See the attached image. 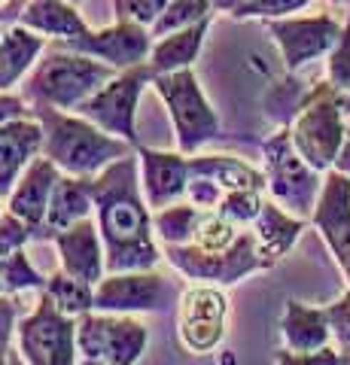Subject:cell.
I'll use <instances>...</instances> for the list:
<instances>
[{"mask_svg": "<svg viewBox=\"0 0 350 365\" xmlns=\"http://www.w3.org/2000/svg\"><path fill=\"white\" fill-rule=\"evenodd\" d=\"M88 216H95V201H92V192H88V186H86V177L61 174V180L55 182L40 241H52L58 232L88 220Z\"/></svg>", "mask_w": 350, "mask_h": 365, "instance_id": "cb8c5ba5", "label": "cell"}, {"mask_svg": "<svg viewBox=\"0 0 350 365\" xmlns=\"http://www.w3.org/2000/svg\"><path fill=\"white\" fill-rule=\"evenodd\" d=\"M6 365H25V359L19 356V350L13 347V353H9V359H6Z\"/></svg>", "mask_w": 350, "mask_h": 365, "instance_id": "f6af8a7d", "label": "cell"}, {"mask_svg": "<svg viewBox=\"0 0 350 365\" xmlns=\"http://www.w3.org/2000/svg\"><path fill=\"white\" fill-rule=\"evenodd\" d=\"M332 168L350 177V128H347V137H344L341 150H338V158H335V165H332Z\"/></svg>", "mask_w": 350, "mask_h": 365, "instance_id": "7bdbcfd3", "label": "cell"}, {"mask_svg": "<svg viewBox=\"0 0 350 365\" xmlns=\"http://www.w3.org/2000/svg\"><path fill=\"white\" fill-rule=\"evenodd\" d=\"M189 170L201 177H210L213 182H220L225 192L235 189H265V170L253 168L250 162H244L238 155L229 153H195L189 155Z\"/></svg>", "mask_w": 350, "mask_h": 365, "instance_id": "484cf974", "label": "cell"}, {"mask_svg": "<svg viewBox=\"0 0 350 365\" xmlns=\"http://www.w3.org/2000/svg\"><path fill=\"white\" fill-rule=\"evenodd\" d=\"M76 365H138L150 347V326L140 317L88 311L76 317Z\"/></svg>", "mask_w": 350, "mask_h": 365, "instance_id": "ba28073f", "label": "cell"}, {"mask_svg": "<svg viewBox=\"0 0 350 365\" xmlns=\"http://www.w3.org/2000/svg\"><path fill=\"white\" fill-rule=\"evenodd\" d=\"M350 128V95L338 91L329 79L311 83V91L304 98L299 116L292 119V143L304 155V162L317 170H332L338 150Z\"/></svg>", "mask_w": 350, "mask_h": 365, "instance_id": "277c9868", "label": "cell"}, {"mask_svg": "<svg viewBox=\"0 0 350 365\" xmlns=\"http://www.w3.org/2000/svg\"><path fill=\"white\" fill-rule=\"evenodd\" d=\"M268 37L274 40L280 61L287 73H299L311 61L326 58L335 43L341 40L344 21H338L329 13L317 16H287V19H271L265 21Z\"/></svg>", "mask_w": 350, "mask_h": 365, "instance_id": "4fadbf2b", "label": "cell"}, {"mask_svg": "<svg viewBox=\"0 0 350 365\" xmlns=\"http://www.w3.org/2000/svg\"><path fill=\"white\" fill-rule=\"evenodd\" d=\"M241 232L244 228L238 222H232L229 216H222L220 210H201L195 235H192V244L217 253V250H229L241 237Z\"/></svg>", "mask_w": 350, "mask_h": 365, "instance_id": "4dcf8cb0", "label": "cell"}, {"mask_svg": "<svg viewBox=\"0 0 350 365\" xmlns=\"http://www.w3.org/2000/svg\"><path fill=\"white\" fill-rule=\"evenodd\" d=\"M6 359H9V353H0V365H6Z\"/></svg>", "mask_w": 350, "mask_h": 365, "instance_id": "c3c4849f", "label": "cell"}, {"mask_svg": "<svg viewBox=\"0 0 350 365\" xmlns=\"http://www.w3.org/2000/svg\"><path fill=\"white\" fill-rule=\"evenodd\" d=\"M150 88L159 95L168 116H171L174 140L180 153L195 155L210 140L220 137L222 131L220 113L207 101L205 88L198 83L195 67H183V71H174V73H159Z\"/></svg>", "mask_w": 350, "mask_h": 365, "instance_id": "8992f818", "label": "cell"}, {"mask_svg": "<svg viewBox=\"0 0 350 365\" xmlns=\"http://www.w3.org/2000/svg\"><path fill=\"white\" fill-rule=\"evenodd\" d=\"M31 116L43 128V153L61 174L71 177H95L116 158L131 155L138 146L113 137L98 128L92 119L80 116L76 110H58L49 104H31Z\"/></svg>", "mask_w": 350, "mask_h": 365, "instance_id": "7a4b0ae2", "label": "cell"}, {"mask_svg": "<svg viewBox=\"0 0 350 365\" xmlns=\"http://www.w3.org/2000/svg\"><path fill=\"white\" fill-rule=\"evenodd\" d=\"M43 292H46L49 299L71 317H83L88 311H95V287L71 277V274L61 271V268L52 271L46 277V289Z\"/></svg>", "mask_w": 350, "mask_h": 365, "instance_id": "f1b7e54d", "label": "cell"}, {"mask_svg": "<svg viewBox=\"0 0 350 365\" xmlns=\"http://www.w3.org/2000/svg\"><path fill=\"white\" fill-rule=\"evenodd\" d=\"M210 25H213V16L201 19L189 28L171 31V34H165V37H155L153 52H150V58H146V64L153 67V73L159 76V73L183 71V67H195L201 49H205L207 34H210Z\"/></svg>", "mask_w": 350, "mask_h": 365, "instance_id": "603a6c76", "label": "cell"}, {"mask_svg": "<svg viewBox=\"0 0 350 365\" xmlns=\"http://www.w3.org/2000/svg\"><path fill=\"white\" fill-rule=\"evenodd\" d=\"M21 314V302L19 295H0V353H13L16 347V329Z\"/></svg>", "mask_w": 350, "mask_h": 365, "instance_id": "f35d334b", "label": "cell"}, {"mask_svg": "<svg viewBox=\"0 0 350 365\" xmlns=\"http://www.w3.org/2000/svg\"><path fill=\"white\" fill-rule=\"evenodd\" d=\"M180 292L159 268L150 271H116L95 287V311L146 317L162 314L177 304Z\"/></svg>", "mask_w": 350, "mask_h": 365, "instance_id": "7c38bea8", "label": "cell"}, {"mask_svg": "<svg viewBox=\"0 0 350 365\" xmlns=\"http://www.w3.org/2000/svg\"><path fill=\"white\" fill-rule=\"evenodd\" d=\"M0 287L9 295L43 292L46 289V277L34 268V262L25 250H19L13 256H0Z\"/></svg>", "mask_w": 350, "mask_h": 365, "instance_id": "f546056e", "label": "cell"}, {"mask_svg": "<svg viewBox=\"0 0 350 365\" xmlns=\"http://www.w3.org/2000/svg\"><path fill=\"white\" fill-rule=\"evenodd\" d=\"M274 365H350V353L335 344L320 347V350H308V353L284 347L274 353Z\"/></svg>", "mask_w": 350, "mask_h": 365, "instance_id": "d590c367", "label": "cell"}, {"mask_svg": "<svg viewBox=\"0 0 350 365\" xmlns=\"http://www.w3.org/2000/svg\"><path fill=\"white\" fill-rule=\"evenodd\" d=\"M73 4H80V0H73Z\"/></svg>", "mask_w": 350, "mask_h": 365, "instance_id": "681fc988", "label": "cell"}, {"mask_svg": "<svg viewBox=\"0 0 350 365\" xmlns=\"http://www.w3.org/2000/svg\"><path fill=\"white\" fill-rule=\"evenodd\" d=\"M311 86H304L299 73H287L284 79H277V83H271L262 104H265V116L271 119L280 128V125H292V119L299 116V110L304 104V98H308Z\"/></svg>", "mask_w": 350, "mask_h": 365, "instance_id": "83f0119b", "label": "cell"}, {"mask_svg": "<svg viewBox=\"0 0 350 365\" xmlns=\"http://www.w3.org/2000/svg\"><path fill=\"white\" fill-rule=\"evenodd\" d=\"M210 16H217V9H213L210 0H171L150 31H153V37H165V34L189 28L201 19H210Z\"/></svg>", "mask_w": 350, "mask_h": 365, "instance_id": "1f68e13d", "label": "cell"}, {"mask_svg": "<svg viewBox=\"0 0 350 365\" xmlns=\"http://www.w3.org/2000/svg\"><path fill=\"white\" fill-rule=\"evenodd\" d=\"M31 116V104L21 98V91H0V122Z\"/></svg>", "mask_w": 350, "mask_h": 365, "instance_id": "60d3db41", "label": "cell"}, {"mask_svg": "<svg viewBox=\"0 0 350 365\" xmlns=\"http://www.w3.org/2000/svg\"><path fill=\"white\" fill-rule=\"evenodd\" d=\"M52 244L58 253V268L71 277L88 283V287H98L107 277V250L95 216L58 232L52 237Z\"/></svg>", "mask_w": 350, "mask_h": 365, "instance_id": "e0dca14e", "label": "cell"}, {"mask_svg": "<svg viewBox=\"0 0 350 365\" xmlns=\"http://www.w3.org/2000/svg\"><path fill=\"white\" fill-rule=\"evenodd\" d=\"M314 0H247L232 13L235 21H271V19H287L292 13H302Z\"/></svg>", "mask_w": 350, "mask_h": 365, "instance_id": "836d02e7", "label": "cell"}, {"mask_svg": "<svg viewBox=\"0 0 350 365\" xmlns=\"http://www.w3.org/2000/svg\"><path fill=\"white\" fill-rule=\"evenodd\" d=\"M250 228H253L256 244H259V250H262L265 262H268L271 268H274L277 262L299 244L302 232L308 228V220H299V216H292L289 210L280 207L277 201L265 198L262 213L256 216V222H253Z\"/></svg>", "mask_w": 350, "mask_h": 365, "instance_id": "7402d4cb", "label": "cell"}, {"mask_svg": "<svg viewBox=\"0 0 350 365\" xmlns=\"http://www.w3.org/2000/svg\"><path fill=\"white\" fill-rule=\"evenodd\" d=\"M16 350L25 365H76V317L64 314L46 292L19 319Z\"/></svg>", "mask_w": 350, "mask_h": 365, "instance_id": "9c48e42d", "label": "cell"}, {"mask_svg": "<svg viewBox=\"0 0 350 365\" xmlns=\"http://www.w3.org/2000/svg\"><path fill=\"white\" fill-rule=\"evenodd\" d=\"M198 216H201V207H195V204H189V201H180V204H171V207L153 210L155 241H159L162 247L192 244V235H195Z\"/></svg>", "mask_w": 350, "mask_h": 365, "instance_id": "4316f807", "label": "cell"}, {"mask_svg": "<svg viewBox=\"0 0 350 365\" xmlns=\"http://www.w3.org/2000/svg\"><path fill=\"white\" fill-rule=\"evenodd\" d=\"M25 6H28V0H0V21L4 25H19Z\"/></svg>", "mask_w": 350, "mask_h": 365, "instance_id": "b9f144b4", "label": "cell"}, {"mask_svg": "<svg viewBox=\"0 0 350 365\" xmlns=\"http://www.w3.org/2000/svg\"><path fill=\"white\" fill-rule=\"evenodd\" d=\"M138 162H140L143 198L153 210L186 201V189H189V177H192L186 153L138 146Z\"/></svg>", "mask_w": 350, "mask_h": 365, "instance_id": "2e32d148", "label": "cell"}, {"mask_svg": "<svg viewBox=\"0 0 350 365\" xmlns=\"http://www.w3.org/2000/svg\"><path fill=\"white\" fill-rule=\"evenodd\" d=\"M280 338L287 350H320L332 344V326L326 307L304 304L299 299H287L284 314H280Z\"/></svg>", "mask_w": 350, "mask_h": 365, "instance_id": "ffe728a7", "label": "cell"}, {"mask_svg": "<svg viewBox=\"0 0 350 365\" xmlns=\"http://www.w3.org/2000/svg\"><path fill=\"white\" fill-rule=\"evenodd\" d=\"M311 225L320 232L323 244L329 247L338 271L350 287V177L341 170H326L317 207L311 213Z\"/></svg>", "mask_w": 350, "mask_h": 365, "instance_id": "9a60e30c", "label": "cell"}, {"mask_svg": "<svg viewBox=\"0 0 350 365\" xmlns=\"http://www.w3.org/2000/svg\"><path fill=\"white\" fill-rule=\"evenodd\" d=\"M326 79H329L338 91H347L350 95V9H347V19H344L341 40H338L335 49L326 55Z\"/></svg>", "mask_w": 350, "mask_h": 365, "instance_id": "e575fe53", "label": "cell"}, {"mask_svg": "<svg viewBox=\"0 0 350 365\" xmlns=\"http://www.w3.org/2000/svg\"><path fill=\"white\" fill-rule=\"evenodd\" d=\"M0 213H4V207H0Z\"/></svg>", "mask_w": 350, "mask_h": 365, "instance_id": "f907efd6", "label": "cell"}, {"mask_svg": "<svg viewBox=\"0 0 350 365\" xmlns=\"http://www.w3.org/2000/svg\"><path fill=\"white\" fill-rule=\"evenodd\" d=\"M165 265L174 274H180L189 283H217V287H232V283L247 280L250 274L268 271L262 250L256 244L253 228H244L241 237L229 250H201L195 244H180V247H162Z\"/></svg>", "mask_w": 350, "mask_h": 365, "instance_id": "52a82bcc", "label": "cell"}, {"mask_svg": "<svg viewBox=\"0 0 350 365\" xmlns=\"http://www.w3.org/2000/svg\"><path fill=\"white\" fill-rule=\"evenodd\" d=\"M229 319V295L217 283H189L177 299V338L192 356L220 350Z\"/></svg>", "mask_w": 350, "mask_h": 365, "instance_id": "8fae6325", "label": "cell"}, {"mask_svg": "<svg viewBox=\"0 0 350 365\" xmlns=\"http://www.w3.org/2000/svg\"><path fill=\"white\" fill-rule=\"evenodd\" d=\"M31 241H34L31 225L4 207V213H0V256H13L19 250H25Z\"/></svg>", "mask_w": 350, "mask_h": 365, "instance_id": "74e56055", "label": "cell"}, {"mask_svg": "<svg viewBox=\"0 0 350 365\" xmlns=\"http://www.w3.org/2000/svg\"><path fill=\"white\" fill-rule=\"evenodd\" d=\"M210 4H213V9H217V13H229V16H232L235 9L247 4V0H210Z\"/></svg>", "mask_w": 350, "mask_h": 365, "instance_id": "ee69618b", "label": "cell"}, {"mask_svg": "<svg viewBox=\"0 0 350 365\" xmlns=\"http://www.w3.org/2000/svg\"><path fill=\"white\" fill-rule=\"evenodd\" d=\"M6 28H9V25H4V21H0V40H4V34H6Z\"/></svg>", "mask_w": 350, "mask_h": 365, "instance_id": "7dc6e473", "label": "cell"}, {"mask_svg": "<svg viewBox=\"0 0 350 365\" xmlns=\"http://www.w3.org/2000/svg\"><path fill=\"white\" fill-rule=\"evenodd\" d=\"M262 170L268 198L277 201L292 216L311 222L326 174L304 162V155L292 143L289 125H280L274 134L262 140Z\"/></svg>", "mask_w": 350, "mask_h": 365, "instance_id": "5b68a950", "label": "cell"}, {"mask_svg": "<svg viewBox=\"0 0 350 365\" xmlns=\"http://www.w3.org/2000/svg\"><path fill=\"white\" fill-rule=\"evenodd\" d=\"M61 180V168L52 165L46 155H37L25 168V174L19 177L16 189L9 192V198L4 201V207L9 213H16L19 220H25L34 232V241H40L43 222H46V210L55 192V182Z\"/></svg>", "mask_w": 350, "mask_h": 365, "instance_id": "ac0fdd59", "label": "cell"}, {"mask_svg": "<svg viewBox=\"0 0 350 365\" xmlns=\"http://www.w3.org/2000/svg\"><path fill=\"white\" fill-rule=\"evenodd\" d=\"M153 67L138 64L128 71H119L110 79L104 88H98L92 98L83 101L76 113L86 119H92L98 128H104L113 137H122L134 146H140L138 140V104L143 98V91L153 86Z\"/></svg>", "mask_w": 350, "mask_h": 365, "instance_id": "30bf717a", "label": "cell"}, {"mask_svg": "<svg viewBox=\"0 0 350 365\" xmlns=\"http://www.w3.org/2000/svg\"><path fill=\"white\" fill-rule=\"evenodd\" d=\"M46 46L49 37L25 25H9L4 40H0V91H13L16 86L25 83V76L46 52Z\"/></svg>", "mask_w": 350, "mask_h": 365, "instance_id": "44dd1931", "label": "cell"}, {"mask_svg": "<svg viewBox=\"0 0 350 365\" xmlns=\"http://www.w3.org/2000/svg\"><path fill=\"white\" fill-rule=\"evenodd\" d=\"M19 25L37 31L49 40H73L92 31L73 0H28Z\"/></svg>", "mask_w": 350, "mask_h": 365, "instance_id": "d4e9b609", "label": "cell"}, {"mask_svg": "<svg viewBox=\"0 0 350 365\" xmlns=\"http://www.w3.org/2000/svg\"><path fill=\"white\" fill-rule=\"evenodd\" d=\"M329 4H335V6H347V9H350V0H329Z\"/></svg>", "mask_w": 350, "mask_h": 365, "instance_id": "bcb514c9", "label": "cell"}, {"mask_svg": "<svg viewBox=\"0 0 350 365\" xmlns=\"http://www.w3.org/2000/svg\"><path fill=\"white\" fill-rule=\"evenodd\" d=\"M86 186L92 192L95 222L104 237L107 274L159 268L165 256L153 232V207L143 198L138 150L116 158L101 174L86 177Z\"/></svg>", "mask_w": 350, "mask_h": 365, "instance_id": "6da1fadb", "label": "cell"}, {"mask_svg": "<svg viewBox=\"0 0 350 365\" xmlns=\"http://www.w3.org/2000/svg\"><path fill=\"white\" fill-rule=\"evenodd\" d=\"M119 71L98 58H88L73 49H64L61 43L49 40L46 52L34 64V71L21 83V98L28 104H49L58 110H76L104 88Z\"/></svg>", "mask_w": 350, "mask_h": 365, "instance_id": "3957f363", "label": "cell"}, {"mask_svg": "<svg viewBox=\"0 0 350 365\" xmlns=\"http://www.w3.org/2000/svg\"><path fill=\"white\" fill-rule=\"evenodd\" d=\"M110 4L116 21H138L143 28H153L171 0H110Z\"/></svg>", "mask_w": 350, "mask_h": 365, "instance_id": "8d00e7d4", "label": "cell"}, {"mask_svg": "<svg viewBox=\"0 0 350 365\" xmlns=\"http://www.w3.org/2000/svg\"><path fill=\"white\" fill-rule=\"evenodd\" d=\"M268 198L265 189H235L225 192V198L220 201V213L229 216L232 222H238L241 228H250L256 222V216L262 213V204Z\"/></svg>", "mask_w": 350, "mask_h": 365, "instance_id": "d6a6232c", "label": "cell"}, {"mask_svg": "<svg viewBox=\"0 0 350 365\" xmlns=\"http://www.w3.org/2000/svg\"><path fill=\"white\" fill-rule=\"evenodd\" d=\"M43 153V128L34 116L0 122V201L9 198L25 168Z\"/></svg>", "mask_w": 350, "mask_h": 365, "instance_id": "d6986e66", "label": "cell"}, {"mask_svg": "<svg viewBox=\"0 0 350 365\" xmlns=\"http://www.w3.org/2000/svg\"><path fill=\"white\" fill-rule=\"evenodd\" d=\"M329 314V326H332V341L341 350L350 353V287L344 289L341 299H335L332 304H326Z\"/></svg>", "mask_w": 350, "mask_h": 365, "instance_id": "ab89813d", "label": "cell"}, {"mask_svg": "<svg viewBox=\"0 0 350 365\" xmlns=\"http://www.w3.org/2000/svg\"><path fill=\"white\" fill-rule=\"evenodd\" d=\"M64 49H73L88 58H98L116 71H128V67L146 64L153 52V31L138 25V21H113L110 28H98V31H86L83 37L73 40H55Z\"/></svg>", "mask_w": 350, "mask_h": 365, "instance_id": "5bb4252c", "label": "cell"}]
</instances>
